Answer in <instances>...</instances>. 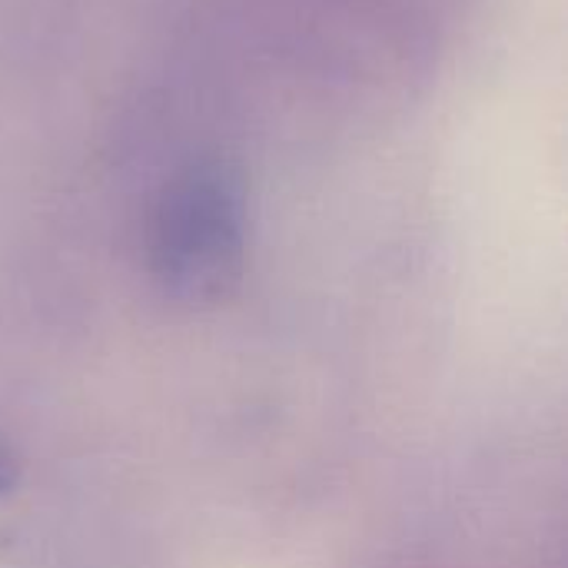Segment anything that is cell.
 Masks as SVG:
<instances>
[{"mask_svg":"<svg viewBox=\"0 0 568 568\" xmlns=\"http://www.w3.org/2000/svg\"><path fill=\"white\" fill-rule=\"evenodd\" d=\"M20 479H23V456H20L17 443L0 429V499L13 496Z\"/></svg>","mask_w":568,"mask_h":568,"instance_id":"3957f363","label":"cell"},{"mask_svg":"<svg viewBox=\"0 0 568 568\" xmlns=\"http://www.w3.org/2000/svg\"><path fill=\"white\" fill-rule=\"evenodd\" d=\"M250 183L223 140L176 146L143 206V266L153 290L190 313L230 303L250 266Z\"/></svg>","mask_w":568,"mask_h":568,"instance_id":"7a4b0ae2","label":"cell"},{"mask_svg":"<svg viewBox=\"0 0 568 568\" xmlns=\"http://www.w3.org/2000/svg\"><path fill=\"white\" fill-rule=\"evenodd\" d=\"M183 73L236 123L283 106L313 123H379L409 110L443 63L426 0H223Z\"/></svg>","mask_w":568,"mask_h":568,"instance_id":"6da1fadb","label":"cell"},{"mask_svg":"<svg viewBox=\"0 0 568 568\" xmlns=\"http://www.w3.org/2000/svg\"><path fill=\"white\" fill-rule=\"evenodd\" d=\"M426 3H429V7H433V0H426Z\"/></svg>","mask_w":568,"mask_h":568,"instance_id":"277c9868","label":"cell"}]
</instances>
